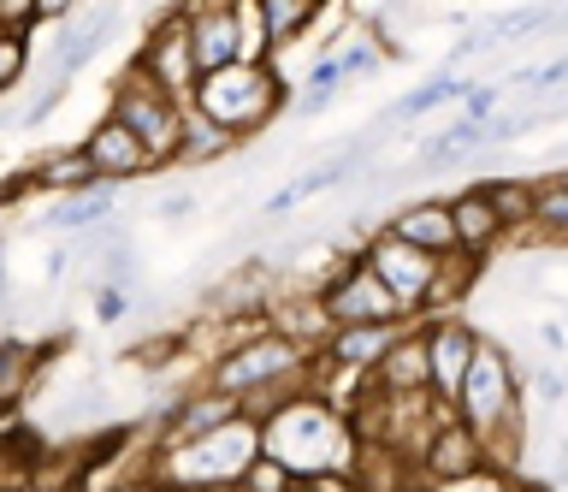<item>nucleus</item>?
Here are the masks:
<instances>
[{
	"mask_svg": "<svg viewBox=\"0 0 568 492\" xmlns=\"http://www.w3.org/2000/svg\"><path fill=\"white\" fill-rule=\"evenodd\" d=\"M255 421H261V456H273L296 481H320V474L349 463V428L320 398H291L273 415H255Z\"/></svg>",
	"mask_w": 568,
	"mask_h": 492,
	"instance_id": "1",
	"label": "nucleus"
},
{
	"mask_svg": "<svg viewBox=\"0 0 568 492\" xmlns=\"http://www.w3.org/2000/svg\"><path fill=\"white\" fill-rule=\"evenodd\" d=\"M190 108L220 137L243 143V137H255L284 108V78L273 66H220V72L190 83Z\"/></svg>",
	"mask_w": 568,
	"mask_h": 492,
	"instance_id": "2",
	"label": "nucleus"
},
{
	"mask_svg": "<svg viewBox=\"0 0 568 492\" xmlns=\"http://www.w3.org/2000/svg\"><path fill=\"white\" fill-rule=\"evenodd\" d=\"M166 451V492H207V486H237L243 469L261 456V421L255 415H231L202 439L184 445H160Z\"/></svg>",
	"mask_w": 568,
	"mask_h": 492,
	"instance_id": "3",
	"label": "nucleus"
},
{
	"mask_svg": "<svg viewBox=\"0 0 568 492\" xmlns=\"http://www.w3.org/2000/svg\"><path fill=\"white\" fill-rule=\"evenodd\" d=\"M106 119L124 125L136 137L142 149L154 154V161H172L178 149V131H184V108H178V96H166L154 78H142L136 66L113 83V101H106Z\"/></svg>",
	"mask_w": 568,
	"mask_h": 492,
	"instance_id": "4",
	"label": "nucleus"
},
{
	"mask_svg": "<svg viewBox=\"0 0 568 492\" xmlns=\"http://www.w3.org/2000/svg\"><path fill=\"white\" fill-rule=\"evenodd\" d=\"M515 398H521V392H515L509 357L497 344H474L468 368H462V385H456V398H450L456 421H468L479 439H491L497 428H509V421H515Z\"/></svg>",
	"mask_w": 568,
	"mask_h": 492,
	"instance_id": "5",
	"label": "nucleus"
},
{
	"mask_svg": "<svg viewBox=\"0 0 568 492\" xmlns=\"http://www.w3.org/2000/svg\"><path fill=\"white\" fill-rule=\"evenodd\" d=\"M320 309H326V321H332V327H373V321L403 327V321H408V314L397 309V297H390L379 279L367 273V261H362V255H349L344 268L332 273V285L320 291Z\"/></svg>",
	"mask_w": 568,
	"mask_h": 492,
	"instance_id": "6",
	"label": "nucleus"
},
{
	"mask_svg": "<svg viewBox=\"0 0 568 492\" xmlns=\"http://www.w3.org/2000/svg\"><path fill=\"white\" fill-rule=\"evenodd\" d=\"M296 368H302V350L284 344L278 332H266V339H255V344L225 350L220 368H213V392L255 398V392H266V385H278L284 374H296Z\"/></svg>",
	"mask_w": 568,
	"mask_h": 492,
	"instance_id": "7",
	"label": "nucleus"
},
{
	"mask_svg": "<svg viewBox=\"0 0 568 492\" xmlns=\"http://www.w3.org/2000/svg\"><path fill=\"white\" fill-rule=\"evenodd\" d=\"M362 261H367V273L379 279L390 297H397V309H403V314H420V309H426V297L438 291V268H444L450 255H444V261H438V255H420V250H408V243H397V238L385 232Z\"/></svg>",
	"mask_w": 568,
	"mask_h": 492,
	"instance_id": "8",
	"label": "nucleus"
},
{
	"mask_svg": "<svg viewBox=\"0 0 568 492\" xmlns=\"http://www.w3.org/2000/svg\"><path fill=\"white\" fill-rule=\"evenodd\" d=\"M142 78H154L166 96H190L195 83V66H190V37H184V12H160L149 24V37H142V54L131 60Z\"/></svg>",
	"mask_w": 568,
	"mask_h": 492,
	"instance_id": "9",
	"label": "nucleus"
},
{
	"mask_svg": "<svg viewBox=\"0 0 568 492\" xmlns=\"http://www.w3.org/2000/svg\"><path fill=\"white\" fill-rule=\"evenodd\" d=\"M420 469L433 474L438 486H462V481H474L479 469H486V439H479L468 421H456V415H444L433 433L420 439Z\"/></svg>",
	"mask_w": 568,
	"mask_h": 492,
	"instance_id": "10",
	"label": "nucleus"
},
{
	"mask_svg": "<svg viewBox=\"0 0 568 492\" xmlns=\"http://www.w3.org/2000/svg\"><path fill=\"white\" fill-rule=\"evenodd\" d=\"M184 37H190V66L195 78L231 66V0H184Z\"/></svg>",
	"mask_w": 568,
	"mask_h": 492,
	"instance_id": "11",
	"label": "nucleus"
},
{
	"mask_svg": "<svg viewBox=\"0 0 568 492\" xmlns=\"http://www.w3.org/2000/svg\"><path fill=\"white\" fill-rule=\"evenodd\" d=\"M420 344H426V380H433V398L450 403L456 385H462V368H468V357H474L479 339H474L462 321H438V327L420 332Z\"/></svg>",
	"mask_w": 568,
	"mask_h": 492,
	"instance_id": "12",
	"label": "nucleus"
},
{
	"mask_svg": "<svg viewBox=\"0 0 568 492\" xmlns=\"http://www.w3.org/2000/svg\"><path fill=\"white\" fill-rule=\"evenodd\" d=\"M83 161L95 167V179H106V184H119V179H136V172H149L154 167V154L136 143L124 125H113V119H101L95 131L83 137Z\"/></svg>",
	"mask_w": 568,
	"mask_h": 492,
	"instance_id": "13",
	"label": "nucleus"
},
{
	"mask_svg": "<svg viewBox=\"0 0 568 492\" xmlns=\"http://www.w3.org/2000/svg\"><path fill=\"white\" fill-rule=\"evenodd\" d=\"M397 243H408V250H420V255H456V232H450V214H444V202H415V208H403L397 220L385 225Z\"/></svg>",
	"mask_w": 568,
	"mask_h": 492,
	"instance_id": "14",
	"label": "nucleus"
},
{
	"mask_svg": "<svg viewBox=\"0 0 568 492\" xmlns=\"http://www.w3.org/2000/svg\"><path fill=\"white\" fill-rule=\"evenodd\" d=\"M444 214H450V232H456V255H479L504 238V220L491 214V202L479 197V184L462 190L456 202H444Z\"/></svg>",
	"mask_w": 568,
	"mask_h": 492,
	"instance_id": "15",
	"label": "nucleus"
},
{
	"mask_svg": "<svg viewBox=\"0 0 568 492\" xmlns=\"http://www.w3.org/2000/svg\"><path fill=\"white\" fill-rule=\"evenodd\" d=\"M373 380L385 385L390 398H415V392H433V380H426V344H420V332L415 339H390V350L379 362H373Z\"/></svg>",
	"mask_w": 568,
	"mask_h": 492,
	"instance_id": "16",
	"label": "nucleus"
},
{
	"mask_svg": "<svg viewBox=\"0 0 568 492\" xmlns=\"http://www.w3.org/2000/svg\"><path fill=\"white\" fill-rule=\"evenodd\" d=\"M390 339H397V327L390 321H373V327H332L326 332V362L332 368H373L390 350Z\"/></svg>",
	"mask_w": 568,
	"mask_h": 492,
	"instance_id": "17",
	"label": "nucleus"
},
{
	"mask_svg": "<svg viewBox=\"0 0 568 492\" xmlns=\"http://www.w3.org/2000/svg\"><path fill=\"white\" fill-rule=\"evenodd\" d=\"M231 415H243V403H237V398H225V392H213V398H184V403L172 410V433H166V445L202 439V433L220 428V421H231Z\"/></svg>",
	"mask_w": 568,
	"mask_h": 492,
	"instance_id": "18",
	"label": "nucleus"
},
{
	"mask_svg": "<svg viewBox=\"0 0 568 492\" xmlns=\"http://www.w3.org/2000/svg\"><path fill=\"white\" fill-rule=\"evenodd\" d=\"M320 7H326V0H255L261 30H266V42H273V48L308 37V24L320 19Z\"/></svg>",
	"mask_w": 568,
	"mask_h": 492,
	"instance_id": "19",
	"label": "nucleus"
},
{
	"mask_svg": "<svg viewBox=\"0 0 568 492\" xmlns=\"http://www.w3.org/2000/svg\"><path fill=\"white\" fill-rule=\"evenodd\" d=\"M231 66H273V42L261 30L255 0H231Z\"/></svg>",
	"mask_w": 568,
	"mask_h": 492,
	"instance_id": "20",
	"label": "nucleus"
},
{
	"mask_svg": "<svg viewBox=\"0 0 568 492\" xmlns=\"http://www.w3.org/2000/svg\"><path fill=\"white\" fill-rule=\"evenodd\" d=\"M113 30H119V12H113V7L95 12V19H89L83 30H60V72H65V78L83 72V66L106 48V37H113Z\"/></svg>",
	"mask_w": 568,
	"mask_h": 492,
	"instance_id": "21",
	"label": "nucleus"
},
{
	"mask_svg": "<svg viewBox=\"0 0 568 492\" xmlns=\"http://www.w3.org/2000/svg\"><path fill=\"white\" fill-rule=\"evenodd\" d=\"M231 149V137H220L207 125V119H195L184 113V131H178V149H172V161H184V167H207L213 154H225Z\"/></svg>",
	"mask_w": 568,
	"mask_h": 492,
	"instance_id": "22",
	"label": "nucleus"
},
{
	"mask_svg": "<svg viewBox=\"0 0 568 492\" xmlns=\"http://www.w3.org/2000/svg\"><path fill=\"white\" fill-rule=\"evenodd\" d=\"M30 179H36V184H48V190H65V197H71V190L95 184V167L83 161V149H65V154H48V161L36 167Z\"/></svg>",
	"mask_w": 568,
	"mask_h": 492,
	"instance_id": "23",
	"label": "nucleus"
},
{
	"mask_svg": "<svg viewBox=\"0 0 568 492\" xmlns=\"http://www.w3.org/2000/svg\"><path fill=\"white\" fill-rule=\"evenodd\" d=\"M479 197L491 202V214L509 225H527V179H479Z\"/></svg>",
	"mask_w": 568,
	"mask_h": 492,
	"instance_id": "24",
	"label": "nucleus"
},
{
	"mask_svg": "<svg viewBox=\"0 0 568 492\" xmlns=\"http://www.w3.org/2000/svg\"><path fill=\"white\" fill-rule=\"evenodd\" d=\"M106 214H113V184L95 179V184L71 190V208H60L53 225H89V220H106Z\"/></svg>",
	"mask_w": 568,
	"mask_h": 492,
	"instance_id": "25",
	"label": "nucleus"
},
{
	"mask_svg": "<svg viewBox=\"0 0 568 492\" xmlns=\"http://www.w3.org/2000/svg\"><path fill=\"white\" fill-rule=\"evenodd\" d=\"M30 374H36V350L30 344H0V410L24 398Z\"/></svg>",
	"mask_w": 568,
	"mask_h": 492,
	"instance_id": "26",
	"label": "nucleus"
},
{
	"mask_svg": "<svg viewBox=\"0 0 568 492\" xmlns=\"http://www.w3.org/2000/svg\"><path fill=\"white\" fill-rule=\"evenodd\" d=\"M450 96H462V78H450V72H444V78H426L415 96L397 101V119H415L420 108H438V101H450Z\"/></svg>",
	"mask_w": 568,
	"mask_h": 492,
	"instance_id": "27",
	"label": "nucleus"
},
{
	"mask_svg": "<svg viewBox=\"0 0 568 492\" xmlns=\"http://www.w3.org/2000/svg\"><path fill=\"white\" fill-rule=\"evenodd\" d=\"M24 66H30V48H24V37H7V30H0V96H7L12 83L24 78Z\"/></svg>",
	"mask_w": 568,
	"mask_h": 492,
	"instance_id": "28",
	"label": "nucleus"
},
{
	"mask_svg": "<svg viewBox=\"0 0 568 492\" xmlns=\"http://www.w3.org/2000/svg\"><path fill=\"white\" fill-rule=\"evenodd\" d=\"M60 101H65V83H60V78L42 83V90L30 96V108H24V125H42V119H48L53 108H60Z\"/></svg>",
	"mask_w": 568,
	"mask_h": 492,
	"instance_id": "29",
	"label": "nucleus"
},
{
	"mask_svg": "<svg viewBox=\"0 0 568 492\" xmlns=\"http://www.w3.org/2000/svg\"><path fill=\"white\" fill-rule=\"evenodd\" d=\"M71 7H78V0H30V19L36 24H60Z\"/></svg>",
	"mask_w": 568,
	"mask_h": 492,
	"instance_id": "30",
	"label": "nucleus"
},
{
	"mask_svg": "<svg viewBox=\"0 0 568 492\" xmlns=\"http://www.w3.org/2000/svg\"><path fill=\"white\" fill-rule=\"evenodd\" d=\"M95 314H101V321H119V314H124V297H119L113 285L95 291Z\"/></svg>",
	"mask_w": 568,
	"mask_h": 492,
	"instance_id": "31",
	"label": "nucleus"
},
{
	"mask_svg": "<svg viewBox=\"0 0 568 492\" xmlns=\"http://www.w3.org/2000/svg\"><path fill=\"white\" fill-rule=\"evenodd\" d=\"M172 357V339H149V344H136V362H149V368H160Z\"/></svg>",
	"mask_w": 568,
	"mask_h": 492,
	"instance_id": "32",
	"label": "nucleus"
},
{
	"mask_svg": "<svg viewBox=\"0 0 568 492\" xmlns=\"http://www.w3.org/2000/svg\"><path fill=\"white\" fill-rule=\"evenodd\" d=\"M207 492H237V486H207Z\"/></svg>",
	"mask_w": 568,
	"mask_h": 492,
	"instance_id": "33",
	"label": "nucleus"
},
{
	"mask_svg": "<svg viewBox=\"0 0 568 492\" xmlns=\"http://www.w3.org/2000/svg\"><path fill=\"white\" fill-rule=\"evenodd\" d=\"M154 492H166V486H154Z\"/></svg>",
	"mask_w": 568,
	"mask_h": 492,
	"instance_id": "34",
	"label": "nucleus"
}]
</instances>
